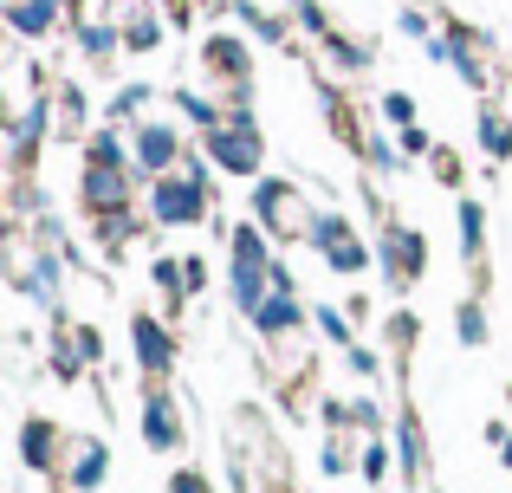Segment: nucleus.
<instances>
[{"mask_svg": "<svg viewBox=\"0 0 512 493\" xmlns=\"http://www.w3.org/2000/svg\"><path fill=\"white\" fill-rule=\"evenodd\" d=\"M208 156L221 169H260V124L253 117H227V124H208Z\"/></svg>", "mask_w": 512, "mask_h": 493, "instance_id": "1", "label": "nucleus"}, {"mask_svg": "<svg viewBox=\"0 0 512 493\" xmlns=\"http://www.w3.org/2000/svg\"><path fill=\"white\" fill-rule=\"evenodd\" d=\"M156 221H169V228H188V221H201V208H208V195H201V176H163L150 195Z\"/></svg>", "mask_w": 512, "mask_h": 493, "instance_id": "2", "label": "nucleus"}, {"mask_svg": "<svg viewBox=\"0 0 512 493\" xmlns=\"http://www.w3.org/2000/svg\"><path fill=\"white\" fill-rule=\"evenodd\" d=\"M253 202H260V221L273 234H312L318 221L305 215V202H299V189H292V182H260V195H253Z\"/></svg>", "mask_w": 512, "mask_h": 493, "instance_id": "3", "label": "nucleus"}, {"mask_svg": "<svg viewBox=\"0 0 512 493\" xmlns=\"http://www.w3.org/2000/svg\"><path fill=\"white\" fill-rule=\"evenodd\" d=\"M312 241L331 253V266H338V273H357V266H363V241H350V228H344L338 215H325V221H318V228H312Z\"/></svg>", "mask_w": 512, "mask_h": 493, "instance_id": "4", "label": "nucleus"}, {"mask_svg": "<svg viewBox=\"0 0 512 493\" xmlns=\"http://www.w3.org/2000/svg\"><path fill=\"white\" fill-rule=\"evenodd\" d=\"M422 260H428L422 234H409V228H396V234H389V266H396V286H402L409 273H422Z\"/></svg>", "mask_w": 512, "mask_h": 493, "instance_id": "5", "label": "nucleus"}, {"mask_svg": "<svg viewBox=\"0 0 512 493\" xmlns=\"http://www.w3.org/2000/svg\"><path fill=\"white\" fill-rule=\"evenodd\" d=\"M137 156H143V169H169V163H175V130H169V124H143Z\"/></svg>", "mask_w": 512, "mask_h": 493, "instance_id": "6", "label": "nucleus"}, {"mask_svg": "<svg viewBox=\"0 0 512 493\" xmlns=\"http://www.w3.org/2000/svg\"><path fill=\"white\" fill-rule=\"evenodd\" d=\"M7 20H13V33H46L59 20V0H13Z\"/></svg>", "mask_w": 512, "mask_h": 493, "instance_id": "7", "label": "nucleus"}, {"mask_svg": "<svg viewBox=\"0 0 512 493\" xmlns=\"http://www.w3.org/2000/svg\"><path fill=\"white\" fill-rule=\"evenodd\" d=\"M137 357H143V370H169V338L156 318H137Z\"/></svg>", "mask_w": 512, "mask_h": 493, "instance_id": "8", "label": "nucleus"}, {"mask_svg": "<svg viewBox=\"0 0 512 493\" xmlns=\"http://www.w3.org/2000/svg\"><path fill=\"white\" fill-rule=\"evenodd\" d=\"M253 325H260L266 338H279V331H292V325H299V305H292L286 292H273V299H266L260 312H253Z\"/></svg>", "mask_w": 512, "mask_h": 493, "instance_id": "9", "label": "nucleus"}, {"mask_svg": "<svg viewBox=\"0 0 512 493\" xmlns=\"http://www.w3.org/2000/svg\"><path fill=\"white\" fill-rule=\"evenodd\" d=\"M143 435H150V448H175V442H182V429H175V409L163 403V396H156L150 416H143Z\"/></svg>", "mask_w": 512, "mask_h": 493, "instance_id": "10", "label": "nucleus"}, {"mask_svg": "<svg viewBox=\"0 0 512 493\" xmlns=\"http://www.w3.org/2000/svg\"><path fill=\"white\" fill-rule=\"evenodd\" d=\"M104 468H111V461H104V448H98V442H78V455H72V481H78V487H91Z\"/></svg>", "mask_w": 512, "mask_h": 493, "instance_id": "11", "label": "nucleus"}, {"mask_svg": "<svg viewBox=\"0 0 512 493\" xmlns=\"http://www.w3.org/2000/svg\"><path fill=\"white\" fill-rule=\"evenodd\" d=\"M480 137H487V150H493V156H506V150H512V130H506V117H487V130H480Z\"/></svg>", "mask_w": 512, "mask_h": 493, "instance_id": "12", "label": "nucleus"}, {"mask_svg": "<svg viewBox=\"0 0 512 493\" xmlns=\"http://www.w3.org/2000/svg\"><path fill=\"white\" fill-rule=\"evenodd\" d=\"M461 338H467V344H480V338H487V318H480L474 305H461Z\"/></svg>", "mask_w": 512, "mask_h": 493, "instance_id": "13", "label": "nucleus"}, {"mask_svg": "<svg viewBox=\"0 0 512 493\" xmlns=\"http://www.w3.org/2000/svg\"><path fill=\"white\" fill-rule=\"evenodd\" d=\"M111 46H117V33H111V26H85V52H98V59H104Z\"/></svg>", "mask_w": 512, "mask_h": 493, "instance_id": "14", "label": "nucleus"}, {"mask_svg": "<svg viewBox=\"0 0 512 493\" xmlns=\"http://www.w3.org/2000/svg\"><path fill=\"white\" fill-rule=\"evenodd\" d=\"M461 241H467V247H480V208H474V202L461 208Z\"/></svg>", "mask_w": 512, "mask_h": 493, "instance_id": "15", "label": "nucleus"}, {"mask_svg": "<svg viewBox=\"0 0 512 493\" xmlns=\"http://www.w3.org/2000/svg\"><path fill=\"white\" fill-rule=\"evenodd\" d=\"M383 111L396 117V124H409V117H415V104H409V98H402V91H396V98H383Z\"/></svg>", "mask_w": 512, "mask_h": 493, "instance_id": "16", "label": "nucleus"}]
</instances>
